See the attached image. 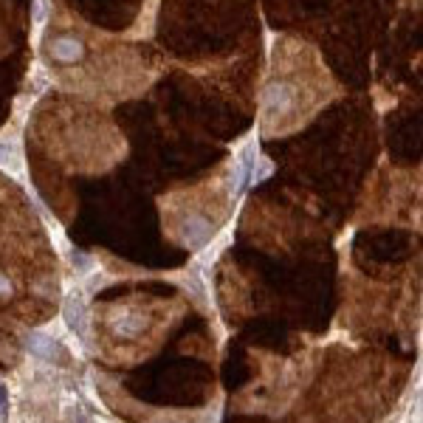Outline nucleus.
<instances>
[{
  "mask_svg": "<svg viewBox=\"0 0 423 423\" xmlns=\"http://www.w3.org/2000/svg\"><path fill=\"white\" fill-rule=\"evenodd\" d=\"M262 113H265V122H274V118L280 122V118L296 113V85L288 79H277L274 85H268Z\"/></svg>",
  "mask_w": 423,
  "mask_h": 423,
  "instance_id": "f257e3e1",
  "label": "nucleus"
},
{
  "mask_svg": "<svg viewBox=\"0 0 423 423\" xmlns=\"http://www.w3.org/2000/svg\"><path fill=\"white\" fill-rule=\"evenodd\" d=\"M45 56L54 65H76L85 59V43L68 32H56L45 40Z\"/></svg>",
  "mask_w": 423,
  "mask_h": 423,
  "instance_id": "f03ea898",
  "label": "nucleus"
},
{
  "mask_svg": "<svg viewBox=\"0 0 423 423\" xmlns=\"http://www.w3.org/2000/svg\"><path fill=\"white\" fill-rule=\"evenodd\" d=\"M209 234H212V223H209L206 218H200V215L189 218L187 226H184V240H187L189 246H200V243H206Z\"/></svg>",
  "mask_w": 423,
  "mask_h": 423,
  "instance_id": "7ed1b4c3",
  "label": "nucleus"
},
{
  "mask_svg": "<svg viewBox=\"0 0 423 423\" xmlns=\"http://www.w3.org/2000/svg\"><path fill=\"white\" fill-rule=\"evenodd\" d=\"M25 344H28V350L37 353V355H43V358H51V353L56 350V344H54L48 336H40V333L28 336V339H25Z\"/></svg>",
  "mask_w": 423,
  "mask_h": 423,
  "instance_id": "20e7f679",
  "label": "nucleus"
},
{
  "mask_svg": "<svg viewBox=\"0 0 423 423\" xmlns=\"http://www.w3.org/2000/svg\"><path fill=\"white\" fill-rule=\"evenodd\" d=\"M68 324L74 330H82V305H79V302H71V305H68Z\"/></svg>",
  "mask_w": 423,
  "mask_h": 423,
  "instance_id": "39448f33",
  "label": "nucleus"
},
{
  "mask_svg": "<svg viewBox=\"0 0 423 423\" xmlns=\"http://www.w3.org/2000/svg\"><path fill=\"white\" fill-rule=\"evenodd\" d=\"M9 291H12V282L6 280V274H0V296H9Z\"/></svg>",
  "mask_w": 423,
  "mask_h": 423,
  "instance_id": "423d86ee",
  "label": "nucleus"
},
{
  "mask_svg": "<svg viewBox=\"0 0 423 423\" xmlns=\"http://www.w3.org/2000/svg\"><path fill=\"white\" fill-rule=\"evenodd\" d=\"M3 406H6V386L0 384V409H3Z\"/></svg>",
  "mask_w": 423,
  "mask_h": 423,
  "instance_id": "0eeeda50",
  "label": "nucleus"
}]
</instances>
